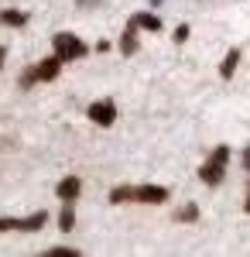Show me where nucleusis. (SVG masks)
<instances>
[{"mask_svg":"<svg viewBox=\"0 0 250 257\" xmlns=\"http://www.w3.org/2000/svg\"><path fill=\"white\" fill-rule=\"evenodd\" d=\"M110 202H144V206H165L168 202V189L165 185H116L110 189Z\"/></svg>","mask_w":250,"mask_h":257,"instance_id":"f257e3e1","label":"nucleus"},{"mask_svg":"<svg viewBox=\"0 0 250 257\" xmlns=\"http://www.w3.org/2000/svg\"><path fill=\"white\" fill-rule=\"evenodd\" d=\"M226 165H230V148H226V144H216L212 155L202 161V168H199V182L209 185V189H216V185L226 178Z\"/></svg>","mask_w":250,"mask_h":257,"instance_id":"f03ea898","label":"nucleus"},{"mask_svg":"<svg viewBox=\"0 0 250 257\" xmlns=\"http://www.w3.org/2000/svg\"><path fill=\"white\" fill-rule=\"evenodd\" d=\"M62 65L65 62L58 59V55H52V59H41V62H35L24 76H21V89H31L35 82H52V79H58V72H62Z\"/></svg>","mask_w":250,"mask_h":257,"instance_id":"7ed1b4c3","label":"nucleus"},{"mask_svg":"<svg viewBox=\"0 0 250 257\" xmlns=\"http://www.w3.org/2000/svg\"><path fill=\"white\" fill-rule=\"evenodd\" d=\"M48 223V213L45 209H35L28 216H0V233H38L41 226Z\"/></svg>","mask_w":250,"mask_h":257,"instance_id":"20e7f679","label":"nucleus"},{"mask_svg":"<svg viewBox=\"0 0 250 257\" xmlns=\"http://www.w3.org/2000/svg\"><path fill=\"white\" fill-rule=\"evenodd\" d=\"M52 45H55V55L62 62H79V59H86V52H89V45L79 35H72V31H58L52 38Z\"/></svg>","mask_w":250,"mask_h":257,"instance_id":"39448f33","label":"nucleus"},{"mask_svg":"<svg viewBox=\"0 0 250 257\" xmlns=\"http://www.w3.org/2000/svg\"><path fill=\"white\" fill-rule=\"evenodd\" d=\"M89 120L99 123V127H113L116 123V103L113 99H99V103H89Z\"/></svg>","mask_w":250,"mask_h":257,"instance_id":"423d86ee","label":"nucleus"},{"mask_svg":"<svg viewBox=\"0 0 250 257\" xmlns=\"http://www.w3.org/2000/svg\"><path fill=\"white\" fill-rule=\"evenodd\" d=\"M79 192H82V182H79L76 175L62 178V182L55 185V196L62 199V202H76V199H79Z\"/></svg>","mask_w":250,"mask_h":257,"instance_id":"0eeeda50","label":"nucleus"},{"mask_svg":"<svg viewBox=\"0 0 250 257\" xmlns=\"http://www.w3.org/2000/svg\"><path fill=\"white\" fill-rule=\"evenodd\" d=\"M134 52H137V24H134V21H127L123 38H120V55H134Z\"/></svg>","mask_w":250,"mask_h":257,"instance_id":"6e6552de","label":"nucleus"},{"mask_svg":"<svg viewBox=\"0 0 250 257\" xmlns=\"http://www.w3.org/2000/svg\"><path fill=\"white\" fill-rule=\"evenodd\" d=\"M236 65H240V48H230L226 59H223V65H219V79H233Z\"/></svg>","mask_w":250,"mask_h":257,"instance_id":"1a4fd4ad","label":"nucleus"},{"mask_svg":"<svg viewBox=\"0 0 250 257\" xmlns=\"http://www.w3.org/2000/svg\"><path fill=\"white\" fill-rule=\"evenodd\" d=\"M137 28H148V31H161V18L158 14H148V11H141V14H131Z\"/></svg>","mask_w":250,"mask_h":257,"instance_id":"9d476101","label":"nucleus"},{"mask_svg":"<svg viewBox=\"0 0 250 257\" xmlns=\"http://www.w3.org/2000/svg\"><path fill=\"white\" fill-rule=\"evenodd\" d=\"M72 226H76V206H72V202H65V206H62V213H58V230H62V233H69Z\"/></svg>","mask_w":250,"mask_h":257,"instance_id":"9b49d317","label":"nucleus"},{"mask_svg":"<svg viewBox=\"0 0 250 257\" xmlns=\"http://www.w3.org/2000/svg\"><path fill=\"white\" fill-rule=\"evenodd\" d=\"M0 24H7V28H24V24H28V14H24V11H0Z\"/></svg>","mask_w":250,"mask_h":257,"instance_id":"f8f14e48","label":"nucleus"},{"mask_svg":"<svg viewBox=\"0 0 250 257\" xmlns=\"http://www.w3.org/2000/svg\"><path fill=\"white\" fill-rule=\"evenodd\" d=\"M175 219H178V223H195V219H199V206H195V202H189V206H185V209H182Z\"/></svg>","mask_w":250,"mask_h":257,"instance_id":"ddd939ff","label":"nucleus"},{"mask_svg":"<svg viewBox=\"0 0 250 257\" xmlns=\"http://www.w3.org/2000/svg\"><path fill=\"white\" fill-rule=\"evenodd\" d=\"M48 254H52V257H79V250H76V247H52Z\"/></svg>","mask_w":250,"mask_h":257,"instance_id":"4468645a","label":"nucleus"},{"mask_svg":"<svg viewBox=\"0 0 250 257\" xmlns=\"http://www.w3.org/2000/svg\"><path fill=\"white\" fill-rule=\"evenodd\" d=\"M189 38V24H178V28H175V41H185Z\"/></svg>","mask_w":250,"mask_h":257,"instance_id":"2eb2a0df","label":"nucleus"},{"mask_svg":"<svg viewBox=\"0 0 250 257\" xmlns=\"http://www.w3.org/2000/svg\"><path fill=\"white\" fill-rule=\"evenodd\" d=\"M240 161H243V172L250 175V148H243V158H240Z\"/></svg>","mask_w":250,"mask_h":257,"instance_id":"dca6fc26","label":"nucleus"},{"mask_svg":"<svg viewBox=\"0 0 250 257\" xmlns=\"http://www.w3.org/2000/svg\"><path fill=\"white\" fill-rule=\"evenodd\" d=\"M243 213L250 216V182H247V196H243Z\"/></svg>","mask_w":250,"mask_h":257,"instance_id":"f3484780","label":"nucleus"},{"mask_svg":"<svg viewBox=\"0 0 250 257\" xmlns=\"http://www.w3.org/2000/svg\"><path fill=\"white\" fill-rule=\"evenodd\" d=\"M76 4H79V7H96L99 0H76Z\"/></svg>","mask_w":250,"mask_h":257,"instance_id":"a211bd4d","label":"nucleus"},{"mask_svg":"<svg viewBox=\"0 0 250 257\" xmlns=\"http://www.w3.org/2000/svg\"><path fill=\"white\" fill-rule=\"evenodd\" d=\"M4 59H7V48L0 45V69H4Z\"/></svg>","mask_w":250,"mask_h":257,"instance_id":"6ab92c4d","label":"nucleus"},{"mask_svg":"<svg viewBox=\"0 0 250 257\" xmlns=\"http://www.w3.org/2000/svg\"><path fill=\"white\" fill-rule=\"evenodd\" d=\"M151 4H154V7H158V4H161V0H151Z\"/></svg>","mask_w":250,"mask_h":257,"instance_id":"aec40b11","label":"nucleus"}]
</instances>
